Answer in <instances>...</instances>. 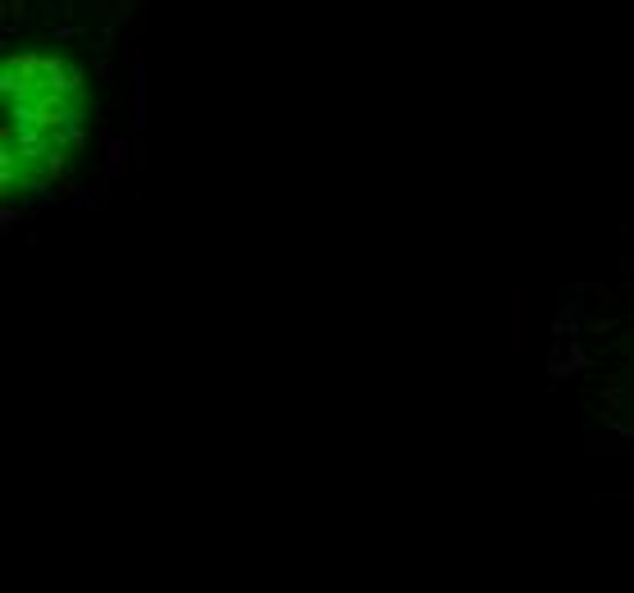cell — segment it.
<instances>
[{"instance_id":"1","label":"cell","mask_w":634,"mask_h":593,"mask_svg":"<svg viewBox=\"0 0 634 593\" xmlns=\"http://www.w3.org/2000/svg\"><path fill=\"white\" fill-rule=\"evenodd\" d=\"M82 82L55 55H14L5 64V197L42 192L78 147Z\"/></svg>"}]
</instances>
